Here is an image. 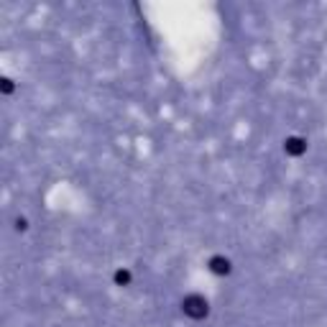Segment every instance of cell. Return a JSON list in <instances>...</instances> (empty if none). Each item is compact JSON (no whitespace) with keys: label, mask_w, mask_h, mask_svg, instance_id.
Wrapping results in <instances>:
<instances>
[{"label":"cell","mask_w":327,"mask_h":327,"mask_svg":"<svg viewBox=\"0 0 327 327\" xmlns=\"http://www.w3.org/2000/svg\"><path fill=\"white\" fill-rule=\"evenodd\" d=\"M16 230H18V233L29 230V220H26V217H18V220H16Z\"/></svg>","instance_id":"5"},{"label":"cell","mask_w":327,"mask_h":327,"mask_svg":"<svg viewBox=\"0 0 327 327\" xmlns=\"http://www.w3.org/2000/svg\"><path fill=\"white\" fill-rule=\"evenodd\" d=\"M181 312L192 320H205L210 315V302H207L202 294H187L181 299Z\"/></svg>","instance_id":"1"},{"label":"cell","mask_w":327,"mask_h":327,"mask_svg":"<svg viewBox=\"0 0 327 327\" xmlns=\"http://www.w3.org/2000/svg\"><path fill=\"white\" fill-rule=\"evenodd\" d=\"M3 92H5V95H10V92H13V82L8 80V77H3Z\"/></svg>","instance_id":"6"},{"label":"cell","mask_w":327,"mask_h":327,"mask_svg":"<svg viewBox=\"0 0 327 327\" xmlns=\"http://www.w3.org/2000/svg\"><path fill=\"white\" fill-rule=\"evenodd\" d=\"M284 153L286 156H294V159H299V156L307 153V141L302 136H289L284 141Z\"/></svg>","instance_id":"2"},{"label":"cell","mask_w":327,"mask_h":327,"mask_svg":"<svg viewBox=\"0 0 327 327\" xmlns=\"http://www.w3.org/2000/svg\"><path fill=\"white\" fill-rule=\"evenodd\" d=\"M113 281H115V286H130V281H133V273H130L128 268H118L113 273Z\"/></svg>","instance_id":"4"},{"label":"cell","mask_w":327,"mask_h":327,"mask_svg":"<svg viewBox=\"0 0 327 327\" xmlns=\"http://www.w3.org/2000/svg\"><path fill=\"white\" fill-rule=\"evenodd\" d=\"M207 268H210L215 276H228V273L233 271V264L225 256H212L210 261H207Z\"/></svg>","instance_id":"3"}]
</instances>
